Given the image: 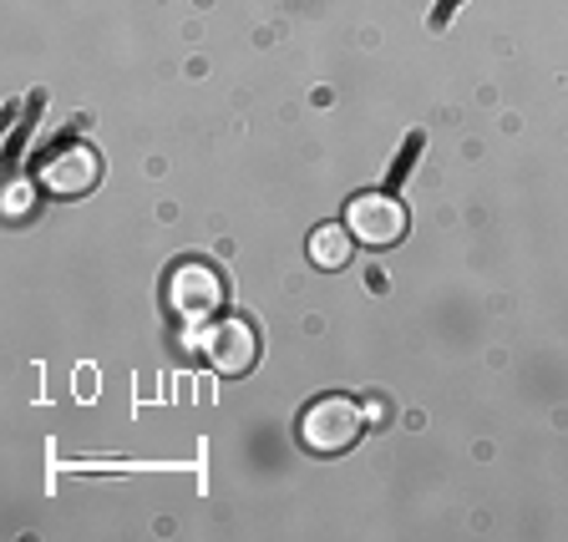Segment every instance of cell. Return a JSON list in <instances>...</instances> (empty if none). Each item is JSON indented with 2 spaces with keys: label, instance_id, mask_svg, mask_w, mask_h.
Instances as JSON below:
<instances>
[{
  "label": "cell",
  "instance_id": "5b68a950",
  "mask_svg": "<svg viewBox=\"0 0 568 542\" xmlns=\"http://www.w3.org/2000/svg\"><path fill=\"white\" fill-rule=\"evenodd\" d=\"M97 177H102V157L87 142H61L41 163V188L57 193V198H82L97 188Z\"/></svg>",
  "mask_w": 568,
  "mask_h": 542
},
{
  "label": "cell",
  "instance_id": "7a4b0ae2",
  "mask_svg": "<svg viewBox=\"0 0 568 542\" xmlns=\"http://www.w3.org/2000/svg\"><path fill=\"white\" fill-rule=\"evenodd\" d=\"M300 437H305V447L320 451V457L351 451L355 437H361V406H355L351 396H320L305 411V421H300Z\"/></svg>",
  "mask_w": 568,
  "mask_h": 542
},
{
  "label": "cell",
  "instance_id": "3957f363",
  "mask_svg": "<svg viewBox=\"0 0 568 542\" xmlns=\"http://www.w3.org/2000/svg\"><path fill=\"white\" fill-rule=\"evenodd\" d=\"M345 228L355 234V244L366 248H396L412 228L406 218V203L390 198V193H361V198L345 208Z\"/></svg>",
  "mask_w": 568,
  "mask_h": 542
},
{
  "label": "cell",
  "instance_id": "277c9868",
  "mask_svg": "<svg viewBox=\"0 0 568 542\" xmlns=\"http://www.w3.org/2000/svg\"><path fill=\"white\" fill-rule=\"evenodd\" d=\"M199 350L219 376H244V370L260 360V335H254L248 319H209Z\"/></svg>",
  "mask_w": 568,
  "mask_h": 542
},
{
  "label": "cell",
  "instance_id": "6da1fadb",
  "mask_svg": "<svg viewBox=\"0 0 568 542\" xmlns=\"http://www.w3.org/2000/svg\"><path fill=\"white\" fill-rule=\"evenodd\" d=\"M224 295H229L224 279L199 259L178 264V269L168 274V309H173L178 319H189V325H209V319L224 309Z\"/></svg>",
  "mask_w": 568,
  "mask_h": 542
},
{
  "label": "cell",
  "instance_id": "8992f818",
  "mask_svg": "<svg viewBox=\"0 0 568 542\" xmlns=\"http://www.w3.org/2000/svg\"><path fill=\"white\" fill-rule=\"evenodd\" d=\"M351 254H355V234H351V228L325 224V228H315V234H310V264H315V269H345V264H351Z\"/></svg>",
  "mask_w": 568,
  "mask_h": 542
}]
</instances>
